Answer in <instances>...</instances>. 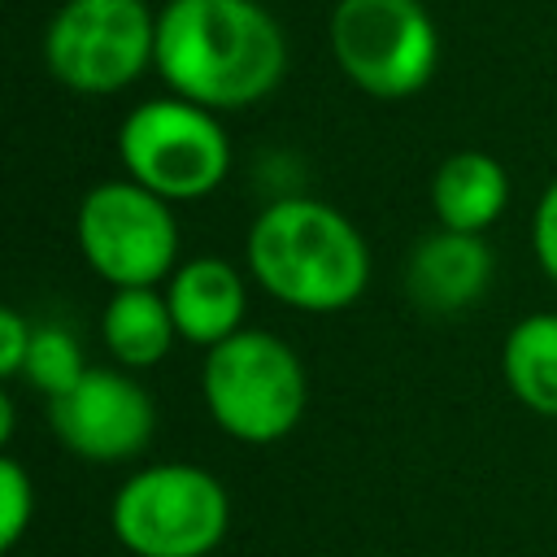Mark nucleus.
I'll use <instances>...</instances> for the list:
<instances>
[{
	"mask_svg": "<svg viewBox=\"0 0 557 557\" xmlns=\"http://www.w3.org/2000/svg\"><path fill=\"white\" fill-rule=\"evenodd\" d=\"M152 61L183 100L244 109L278 87L287 44L257 0H170L157 17Z\"/></svg>",
	"mask_w": 557,
	"mask_h": 557,
	"instance_id": "f257e3e1",
	"label": "nucleus"
},
{
	"mask_svg": "<svg viewBox=\"0 0 557 557\" xmlns=\"http://www.w3.org/2000/svg\"><path fill=\"white\" fill-rule=\"evenodd\" d=\"M248 265L283 305L331 313L361 296L370 257L344 213L322 200H274L248 231Z\"/></svg>",
	"mask_w": 557,
	"mask_h": 557,
	"instance_id": "f03ea898",
	"label": "nucleus"
},
{
	"mask_svg": "<svg viewBox=\"0 0 557 557\" xmlns=\"http://www.w3.org/2000/svg\"><path fill=\"white\" fill-rule=\"evenodd\" d=\"M205 400L226 435L270 444L305 413V370L270 331H235L205 357Z\"/></svg>",
	"mask_w": 557,
	"mask_h": 557,
	"instance_id": "7ed1b4c3",
	"label": "nucleus"
},
{
	"mask_svg": "<svg viewBox=\"0 0 557 557\" xmlns=\"http://www.w3.org/2000/svg\"><path fill=\"white\" fill-rule=\"evenodd\" d=\"M226 518V492L200 466H148L113 496V531L135 557H205Z\"/></svg>",
	"mask_w": 557,
	"mask_h": 557,
	"instance_id": "20e7f679",
	"label": "nucleus"
},
{
	"mask_svg": "<svg viewBox=\"0 0 557 557\" xmlns=\"http://www.w3.org/2000/svg\"><path fill=\"white\" fill-rule=\"evenodd\" d=\"M331 52L361 91L400 100L431 83L440 35L422 0H339L331 13Z\"/></svg>",
	"mask_w": 557,
	"mask_h": 557,
	"instance_id": "39448f33",
	"label": "nucleus"
},
{
	"mask_svg": "<svg viewBox=\"0 0 557 557\" xmlns=\"http://www.w3.org/2000/svg\"><path fill=\"white\" fill-rule=\"evenodd\" d=\"M117 152L131 183L161 200H196L213 191L231 165V144L213 113L183 96L131 109L117 131Z\"/></svg>",
	"mask_w": 557,
	"mask_h": 557,
	"instance_id": "423d86ee",
	"label": "nucleus"
},
{
	"mask_svg": "<svg viewBox=\"0 0 557 557\" xmlns=\"http://www.w3.org/2000/svg\"><path fill=\"white\" fill-rule=\"evenodd\" d=\"M157 57V17L144 0H65L44 35V61L70 91H122Z\"/></svg>",
	"mask_w": 557,
	"mask_h": 557,
	"instance_id": "0eeeda50",
	"label": "nucleus"
},
{
	"mask_svg": "<svg viewBox=\"0 0 557 557\" xmlns=\"http://www.w3.org/2000/svg\"><path fill=\"white\" fill-rule=\"evenodd\" d=\"M78 244L113 287H152L170 274L178 226L165 200L139 183H100L78 205Z\"/></svg>",
	"mask_w": 557,
	"mask_h": 557,
	"instance_id": "6e6552de",
	"label": "nucleus"
},
{
	"mask_svg": "<svg viewBox=\"0 0 557 557\" xmlns=\"http://www.w3.org/2000/svg\"><path fill=\"white\" fill-rule=\"evenodd\" d=\"M48 413L57 440L87 461H126L152 435L148 392L117 370H87Z\"/></svg>",
	"mask_w": 557,
	"mask_h": 557,
	"instance_id": "1a4fd4ad",
	"label": "nucleus"
},
{
	"mask_svg": "<svg viewBox=\"0 0 557 557\" xmlns=\"http://www.w3.org/2000/svg\"><path fill=\"white\" fill-rule=\"evenodd\" d=\"M492 278V252L479 235L435 231L409 257V296L431 313H461L483 296Z\"/></svg>",
	"mask_w": 557,
	"mask_h": 557,
	"instance_id": "9d476101",
	"label": "nucleus"
},
{
	"mask_svg": "<svg viewBox=\"0 0 557 557\" xmlns=\"http://www.w3.org/2000/svg\"><path fill=\"white\" fill-rule=\"evenodd\" d=\"M165 300H170L178 335L191 339V344H205V348L231 339L239 331V318H244V283L218 257L187 261L170 278V296Z\"/></svg>",
	"mask_w": 557,
	"mask_h": 557,
	"instance_id": "9b49d317",
	"label": "nucleus"
},
{
	"mask_svg": "<svg viewBox=\"0 0 557 557\" xmlns=\"http://www.w3.org/2000/svg\"><path fill=\"white\" fill-rule=\"evenodd\" d=\"M431 200H435L444 231L479 235L483 226H492L500 218V209L509 200V178H505L500 161L487 152H453L435 170Z\"/></svg>",
	"mask_w": 557,
	"mask_h": 557,
	"instance_id": "f8f14e48",
	"label": "nucleus"
},
{
	"mask_svg": "<svg viewBox=\"0 0 557 557\" xmlns=\"http://www.w3.org/2000/svg\"><path fill=\"white\" fill-rule=\"evenodd\" d=\"M174 313L170 300H161L152 287H117V296L104 309V344L126 366H152L170 352L174 339Z\"/></svg>",
	"mask_w": 557,
	"mask_h": 557,
	"instance_id": "ddd939ff",
	"label": "nucleus"
},
{
	"mask_svg": "<svg viewBox=\"0 0 557 557\" xmlns=\"http://www.w3.org/2000/svg\"><path fill=\"white\" fill-rule=\"evenodd\" d=\"M505 379L509 392L544 413L557 418V313L522 318L505 339Z\"/></svg>",
	"mask_w": 557,
	"mask_h": 557,
	"instance_id": "4468645a",
	"label": "nucleus"
},
{
	"mask_svg": "<svg viewBox=\"0 0 557 557\" xmlns=\"http://www.w3.org/2000/svg\"><path fill=\"white\" fill-rule=\"evenodd\" d=\"M39 392H48V400L65 396L83 374V352L74 344V335H65L61 326H35L30 335V352H26V370H22Z\"/></svg>",
	"mask_w": 557,
	"mask_h": 557,
	"instance_id": "2eb2a0df",
	"label": "nucleus"
},
{
	"mask_svg": "<svg viewBox=\"0 0 557 557\" xmlns=\"http://www.w3.org/2000/svg\"><path fill=\"white\" fill-rule=\"evenodd\" d=\"M0 496H4V518H0V544L13 548L17 535L26 531V518H30V483L22 474L17 461H4L0 466Z\"/></svg>",
	"mask_w": 557,
	"mask_h": 557,
	"instance_id": "dca6fc26",
	"label": "nucleus"
},
{
	"mask_svg": "<svg viewBox=\"0 0 557 557\" xmlns=\"http://www.w3.org/2000/svg\"><path fill=\"white\" fill-rule=\"evenodd\" d=\"M30 326L22 322L17 309H0V374L13 379L26 370V352H30Z\"/></svg>",
	"mask_w": 557,
	"mask_h": 557,
	"instance_id": "f3484780",
	"label": "nucleus"
},
{
	"mask_svg": "<svg viewBox=\"0 0 557 557\" xmlns=\"http://www.w3.org/2000/svg\"><path fill=\"white\" fill-rule=\"evenodd\" d=\"M535 257L548 270V278H557V178L535 205Z\"/></svg>",
	"mask_w": 557,
	"mask_h": 557,
	"instance_id": "a211bd4d",
	"label": "nucleus"
}]
</instances>
